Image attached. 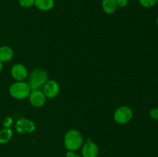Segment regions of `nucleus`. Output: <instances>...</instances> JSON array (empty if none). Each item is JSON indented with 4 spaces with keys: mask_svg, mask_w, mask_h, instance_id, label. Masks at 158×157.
Instances as JSON below:
<instances>
[{
    "mask_svg": "<svg viewBox=\"0 0 158 157\" xmlns=\"http://www.w3.org/2000/svg\"><path fill=\"white\" fill-rule=\"evenodd\" d=\"M84 143V138L79 130L71 129L66 131L63 136V145L67 151H77Z\"/></svg>",
    "mask_w": 158,
    "mask_h": 157,
    "instance_id": "nucleus-1",
    "label": "nucleus"
},
{
    "mask_svg": "<svg viewBox=\"0 0 158 157\" xmlns=\"http://www.w3.org/2000/svg\"><path fill=\"white\" fill-rule=\"evenodd\" d=\"M28 82L32 90L41 89L48 81V73L45 69L37 68L33 69L28 76Z\"/></svg>",
    "mask_w": 158,
    "mask_h": 157,
    "instance_id": "nucleus-2",
    "label": "nucleus"
},
{
    "mask_svg": "<svg viewBox=\"0 0 158 157\" xmlns=\"http://www.w3.org/2000/svg\"><path fill=\"white\" fill-rule=\"evenodd\" d=\"M31 89L29 83L25 81H15L12 83L9 89V95L17 100L27 99L30 94Z\"/></svg>",
    "mask_w": 158,
    "mask_h": 157,
    "instance_id": "nucleus-3",
    "label": "nucleus"
},
{
    "mask_svg": "<svg viewBox=\"0 0 158 157\" xmlns=\"http://www.w3.org/2000/svg\"><path fill=\"white\" fill-rule=\"evenodd\" d=\"M134 116L132 109L128 106H121L117 108L114 113V119L120 125H125L130 123Z\"/></svg>",
    "mask_w": 158,
    "mask_h": 157,
    "instance_id": "nucleus-4",
    "label": "nucleus"
},
{
    "mask_svg": "<svg viewBox=\"0 0 158 157\" xmlns=\"http://www.w3.org/2000/svg\"><path fill=\"white\" fill-rule=\"evenodd\" d=\"M14 126H15V130L19 134L32 133L36 129L35 123L32 119L24 118V117L19 119L15 122Z\"/></svg>",
    "mask_w": 158,
    "mask_h": 157,
    "instance_id": "nucleus-5",
    "label": "nucleus"
},
{
    "mask_svg": "<svg viewBox=\"0 0 158 157\" xmlns=\"http://www.w3.org/2000/svg\"><path fill=\"white\" fill-rule=\"evenodd\" d=\"M11 75L15 81H25L29 76V72L26 66L22 63H15L11 67Z\"/></svg>",
    "mask_w": 158,
    "mask_h": 157,
    "instance_id": "nucleus-6",
    "label": "nucleus"
},
{
    "mask_svg": "<svg viewBox=\"0 0 158 157\" xmlns=\"http://www.w3.org/2000/svg\"><path fill=\"white\" fill-rule=\"evenodd\" d=\"M80 149L82 157H98L100 152L98 145L90 139L86 140Z\"/></svg>",
    "mask_w": 158,
    "mask_h": 157,
    "instance_id": "nucleus-7",
    "label": "nucleus"
},
{
    "mask_svg": "<svg viewBox=\"0 0 158 157\" xmlns=\"http://www.w3.org/2000/svg\"><path fill=\"white\" fill-rule=\"evenodd\" d=\"M42 89L47 99L56 98L60 92V84L55 80H48Z\"/></svg>",
    "mask_w": 158,
    "mask_h": 157,
    "instance_id": "nucleus-8",
    "label": "nucleus"
},
{
    "mask_svg": "<svg viewBox=\"0 0 158 157\" xmlns=\"http://www.w3.org/2000/svg\"><path fill=\"white\" fill-rule=\"evenodd\" d=\"M28 99H29V103L33 107L40 108L44 106L47 98L41 89H36V90L31 91Z\"/></svg>",
    "mask_w": 158,
    "mask_h": 157,
    "instance_id": "nucleus-9",
    "label": "nucleus"
},
{
    "mask_svg": "<svg viewBox=\"0 0 158 157\" xmlns=\"http://www.w3.org/2000/svg\"><path fill=\"white\" fill-rule=\"evenodd\" d=\"M14 51L9 46H0V62L2 63L9 62L13 58Z\"/></svg>",
    "mask_w": 158,
    "mask_h": 157,
    "instance_id": "nucleus-10",
    "label": "nucleus"
},
{
    "mask_svg": "<svg viewBox=\"0 0 158 157\" xmlns=\"http://www.w3.org/2000/svg\"><path fill=\"white\" fill-rule=\"evenodd\" d=\"M55 6V1L54 0H35V4L37 9L43 12H47V11L52 10Z\"/></svg>",
    "mask_w": 158,
    "mask_h": 157,
    "instance_id": "nucleus-11",
    "label": "nucleus"
},
{
    "mask_svg": "<svg viewBox=\"0 0 158 157\" xmlns=\"http://www.w3.org/2000/svg\"><path fill=\"white\" fill-rule=\"evenodd\" d=\"M102 9L108 15H112L117 11V5L116 0H102Z\"/></svg>",
    "mask_w": 158,
    "mask_h": 157,
    "instance_id": "nucleus-12",
    "label": "nucleus"
},
{
    "mask_svg": "<svg viewBox=\"0 0 158 157\" xmlns=\"http://www.w3.org/2000/svg\"><path fill=\"white\" fill-rule=\"evenodd\" d=\"M13 132L11 128H2L0 129V144H6L12 138Z\"/></svg>",
    "mask_w": 158,
    "mask_h": 157,
    "instance_id": "nucleus-13",
    "label": "nucleus"
},
{
    "mask_svg": "<svg viewBox=\"0 0 158 157\" xmlns=\"http://www.w3.org/2000/svg\"><path fill=\"white\" fill-rule=\"evenodd\" d=\"M138 2L140 6L145 9L154 7L158 3V0H138Z\"/></svg>",
    "mask_w": 158,
    "mask_h": 157,
    "instance_id": "nucleus-14",
    "label": "nucleus"
},
{
    "mask_svg": "<svg viewBox=\"0 0 158 157\" xmlns=\"http://www.w3.org/2000/svg\"><path fill=\"white\" fill-rule=\"evenodd\" d=\"M18 2L19 5L22 8L28 9V8H31L32 6H34L35 0H18Z\"/></svg>",
    "mask_w": 158,
    "mask_h": 157,
    "instance_id": "nucleus-15",
    "label": "nucleus"
},
{
    "mask_svg": "<svg viewBox=\"0 0 158 157\" xmlns=\"http://www.w3.org/2000/svg\"><path fill=\"white\" fill-rule=\"evenodd\" d=\"M13 125V119L11 116H6L2 121L3 128H11Z\"/></svg>",
    "mask_w": 158,
    "mask_h": 157,
    "instance_id": "nucleus-16",
    "label": "nucleus"
},
{
    "mask_svg": "<svg viewBox=\"0 0 158 157\" xmlns=\"http://www.w3.org/2000/svg\"><path fill=\"white\" fill-rule=\"evenodd\" d=\"M149 115L151 119L154 120H158V107H154L150 110Z\"/></svg>",
    "mask_w": 158,
    "mask_h": 157,
    "instance_id": "nucleus-17",
    "label": "nucleus"
},
{
    "mask_svg": "<svg viewBox=\"0 0 158 157\" xmlns=\"http://www.w3.org/2000/svg\"><path fill=\"white\" fill-rule=\"evenodd\" d=\"M65 157H82L81 155L77 153V151H67Z\"/></svg>",
    "mask_w": 158,
    "mask_h": 157,
    "instance_id": "nucleus-18",
    "label": "nucleus"
},
{
    "mask_svg": "<svg viewBox=\"0 0 158 157\" xmlns=\"http://www.w3.org/2000/svg\"><path fill=\"white\" fill-rule=\"evenodd\" d=\"M117 7L124 8L128 5V0H116Z\"/></svg>",
    "mask_w": 158,
    "mask_h": 157,
    "instance_id": "nucleus-19",
    "label": "nucleus"
},
{
    "mask_svg": "<svg viewBox=\"0 0 158 157\" xmlns=\"http://www.w3.org/2000/svg\"><path fill=\"white\" fill-rule=\"evenodd\" d=\"M3 69V63L2 62H0V72H2V70Z\"/></svg>",
    "mask_w": 158,
    "mask_h": 157,
    "instance_id": "nucleus-20",
    "label": "nucleus"
},
{
    "mask_svg": "<svg viewBox=\"0 0 158 157\" xmlns=\"http://www.w3.org/2000/svg\"><path fill=\"white\" fill-rule=\"evenodd\" d=\"M156 24H157V26H158V15L157 16V18H156Z\"/></svg>",
    "mask_w": 158,
    "mask_h": 157,
    "instance_id": "nucleus-21",
    "label": "nucleus"
}]
</instances>
